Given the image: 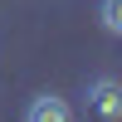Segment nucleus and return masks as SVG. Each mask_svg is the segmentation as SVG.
<instances>
[{
	"instance_id": "nucleus-3",
	"label": "nucleus",
	"mask_w": 122,
	"mask_h": 122,
	"mask_svg": "<svg viewBox=\"0 0 122 122\" xmlns=\"http://www.w3.org/2000/svg\"><path fill=\"white\" fill-rule=\"evenodd\" d=\"M98 20H103V29H107V34H122V0H103Z\"/></svg>"
},
{
	"instance_id": "nucleus-1",
	"label": "nucleus",
	"mask_w": 122,
	"mask_h": 122,
	"mask_svg": "<svg viewBox=\"0 0 122 122\" xmlns=\"http://www.w3.org/2000/svg\"><path fill=\"white\" fill-rule=\"evenodd\" d=\"M88 107H93V117L117 122L122 117V83L117 78H93L88 83Z\"/></svg>"
},
{
	"instance_id": "nucleus-2",
	"label": "nucleus",
	"mask_w": 122,
	"mask_h": 122,
	"mask_svg": "<svg viewBox=\"0 0 122 122\" xmlns=\"http://www.w3.org/2000/svg\"><path fill=\"white\" fill-rule=\"evenodd\" d=\"M25 122H73V107L59 93H34L25 107Z\"/></svg>"
}]
</instances>
